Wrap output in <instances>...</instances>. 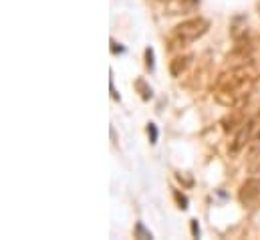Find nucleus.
<instances>
[{"mask_svg": "<svg viewBox=\"0 0 260 240\" xmlns=\"http://www.w3.org/2000/svg\"><path fill=\"white\" fill-rule=\"evenodd\" d=\"M137 236H143V238H151V234L143 230V224H137Z\"/></svg>", "mask_w": 260, "mask_h": 240, "instance_id": "nucleus-9", "label": "nucleus"}, {"mask_svg": "<svg viewBox=\"0 0 260 240\" xmlns=\"http://www.w3.org/2000/svg\"><path fill=\"white\" fill-rule=\"evenodd\" d=\"M192 63V55H182V57H176V59L170 63V73L174 77H180Z\"/></svg>", "mask_w": 260, "mask_h": 240, "instance_id": "nucleus-4", "label": "nucleus"}, {"mask_svg": "<svg viewBox=\"0 0 260 240\" xmlns=\"http://www.w3.org/2000/svg\"><path fill=\"white\" fill-rule=\"evenodd\" d=\"M192 230H194V236H198V234H200V228H198L196 220H192Z\"/></svg>", "mask_w": 260, "mask_h": 240, "instance_id": "nucleus-10", "label": "nucleus"}, {"mask_svg": "<svg viewBox=\"0 0 260 240\" xmlns=\"http://www.w3.org/2000/svg\"><path fill=\"white\" fill-rule=\"evenodd\" d=\"M208 28H210V22H208L206 18H202V16L188 18V20L180 22V24L172 31V35H170V39H168V43H170L168 49L174 51V49H182V47L194 43V41H198L200 37H204V35L208 33Z\"/></svg>", "mask_w": 260, "mask_h": 240, "instance_id": "nucleus-2", "label": "nucleus"}, {"mask_svg": "<svg viewBox=\"0 0 260 240\" xmlns=\"http://www.w3.org/2000/svg\"><path fill=\"white\" fill-rule=\"evenodd\" d=\"M258 73L250 61L232 67L230 71H224L214 85V99L224 107H236L240 105L258 85Z\"/></svg>", "mask_w": 260, "mask_h": 240, "instance_id": "nucleus-1", "label": "nucleus"}, {"mask_svg": "<svg viewBox=\"0 0 260 240\" xmlns=\"http://www.w3.org/2000/svg\"><path fill=\"white\" fill-rule=\"evenodd\" d=\"M147 135H149V141H151V143L157 141V127H155V123H149V125H147Z\"/></svg>", "mask_w": 260, "mask_h": 240, "instance_id": "nucleus-6", "label": "nucleus"}, {"mask_svg": "<svg viewBox=\"0 0 260 240\" xmlns=\"http://www.w3.org/2000/svg\"><path fill=\"white\" fill-rule=\"evenodd\" d=\"M135 87L139 89V93H141L143 99H149V97H151V87H147L143 79H137V81H135Z\"/></svg>", "mask_w": 260, "mask_h": 240, "instance_id": "nucleus-5", "label": "nucleus"}, {"mask_svg": "<svg viewBox=\"0 0 260 240\" xmlns=\"http://www.w3.org/2000/svg\"><path fill=\"white\" fill-rule=\"evenodd\" d=\"M145 59H147V69H153V49H145Z\"/></svg>", "mask_w": 260, "mask_h": 240, "instance_id": "nucleus-7", "label": "nucleus"}, {"mask_svg": "<svg viewBox=\"0 0 260 240\" xmlns=\"http://www.w3.org/2000/svg\"><path fill=\"white\" fill-rule=\"evenodd\" d=\"M174 194H176V200H178L180 208L186 210V208H188V200H186V196H180V192H174Z\"/></svg>", "mask_w": 260, "mask_h": 240, "instance_id": "nucleus-8", "label": "nucleus"}, {"mask_svg": "<svg viewBox=\"0 0 260 240\" xmlns=\"http://www.w3.org/2000/svg\"><path fill=\"white\" fill-rule=\"evenodd\" d=\"M238 200L242 206H254L260 202V178L246 180L238 190Z\"/></svg>", "mask_w": 260, "mask_h": 240, "instance_id": "nucleus-3", "label": "nucleus"}]
</instances>
